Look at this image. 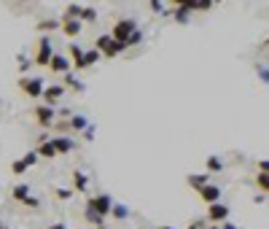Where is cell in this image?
Wrapping results in <instances>:
<instances>
[{"label": "cell", "instance_id": "obj_14", "mask_svg": "<svg viewBox=\"0 0 269 229\" xmlns=\"http://www.w3.org/2000/svg\"><path fill=\"white\" fill-rule=\"evenodd\" d=\"M51 143H54L57 154H70V151L76 148V140H70L68 135H57V137H51Z\"/></svg>", "mask_w": 269, "mask_h": 229}, {"label": "cell", "instance_id": "obj_30", "mask_svg": "<svg viewBox=\"0 0 269 229\" xmlns=\"http://www.w3.org/2000/svg\"><path fill=\"white\" fill-rule=\"evenodd\" d=\"M87 116H70V127L73 129H87Z\"/></svg>", "mask_w": 269, "mask_h": 229}, {"label": "cell", "instance_id": "obj_44", "mask_svg": "<svg viewBox=\"0 0 269 229\" xmlns=\"http://www.w3.org/2000/svg\"><path fill=\"white\" fill-rule=\"evenodd\" d=\"M94 229H108V227H94Z\"/></svg>", "mask_w": 269, "mask_h": 229}, {"label": "cell", "instance_id": "obj_40", "mask_svg": "<svg viewBox=\"0 0 269 229\" xmlns=\"http://www.w3.org/2000/svg\"><path fill=\"white\" fill-rule=\"evenodd\" d=\"M221 229H237V227H234V224H224V227H221Z\"/></svg>", "mask_w": 269, "mask_h": 229}, {"label": "cell", "instance_id": "obj_15", "mask_svg": "<svg viewBox=\"0 0 269 229\" xmlns=\"http://www.w3.org/2000/svg\"><path fill=\"white\" fill-rule=\"evenodd\" d=\"M38 156H43V159H54V156H60L57 154V148H54V143L51 140H46V137H41V140H38Z\"/></svg>", "mask_w": 269, "mask_h": 229}, {"label": "cell", "instance_id": "obj_23", "mask_svg": "<svg viewBox=\"0 0 269 229\" xmlns=\"http://www.w3.org/2000/svg\"><path fill=\"white\" fill-rule=\"evenodd\" d=\"M148 8H151V11H156V14H162V16H167L170 11H173V5L162 3V0H151V3H148Z\"/></svg>", "mask_w": 269, "mask_h": 229}, {"label": "cell", "instance_id": "obj_8", "mask_svg": "<svg viewBox=\"0 0 269 229\" xmlns=\"http://www.w3.org/2000/svg\"><path fill=\"white\" fill-rule=\"evenodd\" d=\"M229 213H232V208L224 205V202H215V205L207 208V219L213 221V224H218V227H221V221L229 219Z\"/></svg>", "mask_w": 269, "mask_h": 229}, {"label": "cell", "instance_id": "obj_22", "mask_svg": "<svg viewBox=\"0 0 269 229\" xmlns=\"http://www.w3.org/2000/svg\"><path fill=\"white\" fill-rule=\"evenodd\" d=\"M84 219L89 221V224H94V227H105V219L97 211H91V208H87V211H84Z\"/></svg>", "mask_w": 269, "mask_h": 229}, {"label": "cell", "instance_id": "obj_34", "mask_svg": "<svg viewBox=\"0 0 269 229\" xmlns=\"http://www.w3.org/2000/svg\"><path fill=\"white\" fill-rule=\"evenodd\" d=\"M22 205H27V208H38V205H41V200H38V197H27V200L22 202Z\"/></svg>", "mask_w": 269, "mask_h": 229}, {"label": "cell", "instance_id": "obj_25", "mask_svg": "<svg viewBox=\"0 0 269 229\" xmlns=\"http://www.w3.org/2000/svg\"><path fill=\"white\" fill-rule=\"evenodd\" d=\"M100 60H105V57L100 54L97 49H87V57H84V62H87V68H91V65H97Z\"/></svg>", "mask_w": 269, "mask_h": 229}, {"label": "cell", "instance_id": "obj_32", "mask_svg": "<svg viewBox=\"0 0 269 229\" xmlns=\"http://www.w3.org/2000/svg\"><path fill=\"white\" fill-rule=\"evenodd\" d=\"M57 197H60V200H70V197H73V189H57Z\"/></svg>", "mask_w": 269, "mask_h": 229}, {"label": "cell", "instance_id": "obj_37", "mask_svg": "<svg viewBox=\"0 0 269 229\" xmlns=\"http://www.w3.org/2000/svg\"><path fill=\"white\" fill-rule=\"evenodd\" d=\"M259 73L264 76V81H269V68H264V65H259Z\"/></svg>", "mask_w": 269, "mask_h": 229}, {"label": "cell", "instance_id": "obj_29", "mask_svg": "<svg viewBox=\"0 0 269 229\" xmlns=\"http://www.w3.org/2000/svg\"><path fill=\"white\" fill-rule=\"evenodd\" d=\"M256 186H259L261 192L269 194V175L267 173H259V175H256Z\"/></svg>", "mask_w": 269, "mask_h": 229}, {"label": "cell", "instance_id": "obj_35", "mask_svg": "<svg viewBox=\"0 0 269 229\" xmlns=\"http://www.w3.org/2000/svg\"><path fill=\"white\" fill-rule=\"evenodd\" d=\"M259 173H267L269 175V159H259Z\"/></svg>", "mask_w": 269, "mask_h": 229}, {"label": "cell", "instance_id": "obj_38", "mask_svg": "<svg viewBox=\"0 0 269 229\" xmlns=\"http://www.w3.org/2000/svg\"><path fill=\"white\" fill-rule=\"evenodd\" d=\"M188 229H202V221H194V224H188Z\"/></svg>", "mask_w": 269, "mask_h": 229}, {"label": "cell", "instance_id": "obj_7", "mask_svg": "<svg viewBox=\"0 0 269 229\" xmlns=\"http://www.w3.org/2000/svg\"><path fill=\"white\" fill-rule=\"evenodd\" d=\"M38 159H41V156H38V151H30V154H24L22 159H14V162H11V173H14V175H22L24 170H30V167L35 165Z\"/></svg>", "mask_w": 269, "mask_h": 229}, {"label": "cell", "instance_id": "obj_9", "mask_svg": "<svg viewBox=\"0 0 269 229\" xmlns=\"http://www.w3.org/2000/svg\"><path fill=\"white\" fill-rule=\"evenodd\" d=\"M191 14H194L191 3H175V5H173V11H170V16H173L178 24H186L188 19H191Z\"/></svg>", "mask_w": 269, "mask_h": 229}, {"label": "cell", "instance_id": "obj_12", "mask_svg": "<svg viewBox=\"0 0 269 229\" xmlns=\"http://www.w3.org/2000/svg\"><path fill=\"white\" fill-rule=\"evenodd\" d=\"M199 197L205 205H215V202H221V186H213V183H207L205 189L199 192Z\"/></svg>", "mask_w": 269, "mask_h": 229}, {"label": "cell", "instance_id": "obj_10", "mask_svg": "<svg viewBox=\"0 0 269 229\" xmlns=\"http://www.w3.org/2000/svg\"><path fill=\"white\" fill-rule=\"evenodd\" d=\"M62 97H65V87H60V84L46 87V92H43V106H54V103H60Z\"/></svg>", "mask_w": 269, "mask_h": 229}, {"label": "cell", "instance_id": "obj_27", "mask_svg": "<svg viewBox=\"0 0 269 229\" xmlns=\"http://www.w3.org/2000/svg\"><path fill=\"white\" fill-rule=\"evenodd\" d=\"M110 216H113V219H119V221H124V219L129 216V208H127V205H119V202H116L113 211H110Z\"/></svg>", "mask_w": 269, "mask_h": 229}, {"label": "cell", "instance_id": "obj_26", "mask_svg": "<svg viewBox=\"0 0 269 229\" xmlns=\"http://www.w3.org/2000/svg\"><path fill=\"white\" fill-rule=\"evenodd\" d=\"M65 84H68V87L73 89V92H84V89H87V84H81V81H78L76 76H70V73L65 76Z\"/></svg>", "mask_w": 269, "mask_h": 229}, {"label": "cell", "instance_id": "obj_28", "mask_svg": "<svg viewBox=\"0 0 269 229\" xmlns=\"http://www.w3.org/2000/svg\"><path fill=\"white\" fill-rule=\"evenodd\" d=\"M81 22H97V8H91V5H84Z\"/></svg>", "mask_w": 269, "mask_h": 229}, {"label": "cell", "instance_id": "obj_24", "mask_svg": "<svg viewBox=\"0 0 269 229\" xmlns=\"http://www.w3.org/2000/svg\"><path fill=\"white\" fill-rule=\"evenodd\" d=\"M81 11H84V5L68 3V5H65V14H62V16H68V19H81Z\"/></svg>", "mask_w": 269, "mask_h": 229}, {"label": "cell", "instance_id": "obj_19", "mask_svg": "<svg viewBox=\"0 0 269 229\" xmlns=\"http://www.w3.org/2000/svg\"><path fill=\"white\" fill-rule=\"evenodd\" d=\"M11 197L19 200V202H24L27 197H32V194H30V186H27V183H19V186L11 189Z\"/></svg>", "mask_w": 269, "mask_h": 229}, {"label": "cell", "instance_id": "obj_21", "mask_svg": "<svg viewBox=\"0 0 269 229\" xmlns=\"http://www.w3.org/2000/svg\"><path fill=\"white\" fill-rule=\"evenodd\" d=\"M205 167H207V173H221V170H224V159H221V156H207Z\"/></svg>", "mask_w": 269, "mask_h": 229}, {"label": "cell", "instance_id": "obj_31", "mask_svg": "<svg viewBox=\"0 0 269 229\" xmlns=\"http://www.w3.org/2000/svg\"><path fill=\"white\" fill-rule=\"evenodd\" d=\"M54 129H57V135H68L73 127H70V119H68V121L62 119V121H57V124H54Z\"/></svg>", "mask_w": 269, "mask_h": 229}, {"label": "cell", "instance_id": "obj_11", "mask_svg": "<svg viewBox=\"0 0 269 229\" xmlns=\"http://www.w3.org/2000/svg\"><path fill=\"white\" fill-rule=\"evenodd\" d=\"M81 30H84V22H81V19H68V16H62V32H65L68 38L81 35Z\"/></svg>", "mask_w": 269, "mask_h": 229}, {"label": "cell", "instance_id": "obj_2", "mask_svg": "<svg viewBox=\"0 0 269 229\" xmlns=\"http://www.w3.org/2000/svg\"><path fill=\"white\" fill-rule=\"evenodd\" d=\"M19 89H22L30 100H38V97H43V92H46L43 78H38V76H22L19 78Z\"/></svg>", "mask_w": 269, "mask_h": 229}, {"label": "cell", "instance_id": "obj_45", "mask_svg": "<svg viewBox=\"0 0 269 229\" xmlns=\"http://www.w3.org/2000/svg\"><path fill=\"white\" fill-rule=\"evenodd\" d=\"M267 49H269V41H267Z\"/></svg>", "mask_w": 269, "mask_h": 229}, {"label": "cell", "instance_id": "obj_43", "mask_svg": "<svg viewBox=\"0 0 269 229\" xmlns=\"http://www.w3.org/2000/svg\"><path fill=\"white\" fill-rule=\"evenodd\" d=\"M159 229H173V227H159Z\"/></svg>", "mask_w": 269, "mask_h": 229}, {"label": "cell", "instance_id": "obj_18", "mask_svg": "<svg viewBox=\"0 0 269 229\" xmlns=\"http://www.w3.org/2000/svg\"><path fill=\"white\" fill-rule=\"evenodd\" d=\"M188 186H191V189H196V192H202V189H205L207 186V183H210V175L205 173V175H188Z\"/></svg>", "mask_w": 269, "mask_h": 229}, {"label": "cell", "instance_id": "obj_13", "mask_svg": "<svg viewBox=\"0 0 269 229\" xmlns=\"http://www.w3.org/2000/svg\"><path fill=\"white\" fill-rule=\"evenodd\" d=\"M68 54L73 57V68H76V70H87V62H84V57H87V51H84L81 46H78V43H70Z\"/></svg>", "mask_w": 269, "mask_h": 229}, {"label": "cell", "instance_id": "obj_39", "mask_svg": "<svg viewBox=\"0 0 269 229\" xmlns=\"http://www.w3.org/2000/svg\"><path fill=\"white\" fill-rule=\"evenodd\" d=\"M46 229H65V224H51V227H46Z\"/></svg>", "mask_w": 269, "mask_h": 229}, {"label": "cell", "instance_id": "obj_17", "mask_svg": "<svg viewBox=\"0 0 269 229\" xmlns=\"http://www.w3.org/2000/svg\"><path fill=\"white\" fill-rule=\"evenodd\" d=\"M89 189V178L81 170H73V192H87Z\"/></svg>", "mask_w": 269, "mask_h": 229}, {"label": "cell", "instance_id": "obj_6", "mask_svg": "<svg viewBox=\"0 0 269 229\" xmlns=\"http://www.w3.org/2000/svg\"><path fill=\"white\" fill-rule=\"evenodd\" d=\"M32 116H35V121L41 124L43 129H49V127H54V124H57V114H54V108H51V106H35V108H32Z\"/></svg>", "mask_w": 269, "mask_h": 229}, {"label": "cell", "instance_id": "obj_16", "mask_svg": "<svg viewBox=\"0 0 269 229\" xmlns=\"http://www.w3.org/2000/svg\"><path fill=\"white\" fill-rule=\"evenodd\" d=\"M49 70H51V73H65V76H68V70H70V60H68L65 54H54V60H51Z\"/></svg>", "mask_w": 269, "mask_h": 229}, {"label": "cell", "instance_id": "obj_3", "mask_svg": "<svg viewBox=\"0 0 269 229\" xmlns=\"http://www.w3.org/2000/svg\"><path fill=\"white\" fill-rule=\"evenodd\" d=\"M135 32H137L135 19H119V22L113 24V30H110V35H113V41H119V43H129V38H132Z\"/></svg>", "mask_w": 269, "mask_h": 229}, {"label": "cell", "instance_id": "obj_36", "mask_svg": "<svg viewBox=\"0 0 269 229\" xmlns=\"http://www.w3.org/2000/svg\"><path fill=\"white\" fill-rule=\"evenodd\" d=\"M30 65H32L30 60H22V57H19V70H22V73H24V70L30 68Z\"/></svg>", "mask_w": 269, "mask_h": 229}, {"label": "cell", "instance_id": "obj_1", "mask_svg": "<svg viewBox=\"0 0 269 229\" xmlns=\"http://www.w3.org/2000/svg\"><path fill=\"white\" fill-rule=\"evenodd\" d=\"M94 49L100 51L105 60H113V57H119V54H124V51H127V43L113 41V35H97Z\"/></svg>", "mask_w": 269, "mask_h": 229}, {"label": "cell", "instance_id": "obj_42", "mask_svg": "<svg viewBox=\"0 0 269 229\" xmlns=\"http://www.w3.org/2000/svg\"><path fill=\"white\" fill-rule=\"evenodd\" d=\"M210 229H221V227H218V224H213V227H210Z\"/></svg>", "mask_w": 269, "mask_h": 229}, {"label": "cell", "instance_id": "obj_20", "mask_svg": "<svg viewBox=\"0 0 269 229\" xmlns=\"http://www.w3.org/2000/svg\"><path fill=\"white\" fill-rule=\"evenodd\" d=\"M35 27L41 30V32H49V30H57V27L62 30V19H41Z\"/></svg>", "mask_w": 269, "mask_h": 229}, {"label": "cell", "instance_id": "obj_4", "mask_svg": "<svg viewBox=\"0 0 269 229\" xmlns=\"http://www.w3.org/2000/svg\"><path fill=\"white\" fill-rule=\"evenodd\" d=\"M113 205H116V202L110 200V194H94V197H89V200H87V208L97 211V213L102 216V219H108V216H110Z\"/></svg>", "mask_w": 269, "mask_h": 229}, {"label": "cell", "instance_id": "obj_5", "mask_svg": "<svg viewBox=\"0 0 269 229\" xmlns=\"http://www.w3.org/2000/svg\"><path fill=\"white\" fill-rule=\"evenodd\" d=\"M51 60H54V49H51V41L49 35H43L41 41H38V49H35V65H43V68H49Z\"/></svg>", "mask_w": 269, "mask_h": 229}, {"label": "cell", "instance_id": "obj_33", "mask_svg": "<svg viewBox=\"0 0 269 229\" xmlns=\"http://www.w3.org/2000/svg\"><path fill=\"white\" fill-rule=\"evenodd\" d=\"M140 41H143V32H140V30H137V32H135V35H132V38H129V43H127V49H129V46H135V43H140Z\"/></svg>", "mask_w": 269, "mask_h": 229}, {"label": "cell", "instance_id": "obj_41", "mask_svg": "<svg viewBox=\"0 0 269 229\" xmlns=\"http://www.w3.org/2000/svg\"><path fill=\"white\" fill-rule=\"evenodd\" d=\"M0 229H11V227H8V224H3V221H0Z\"/></svg>", "mask_w": 269, "mask_h": 229}]
</instances>
